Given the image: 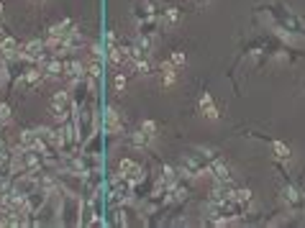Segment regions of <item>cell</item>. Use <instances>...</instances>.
<instances>
[{"instance_id": "1", "label": "cell", "mask_w": 305, "mask_h": 228, "mask_svg": "<svg viewBox=\"0 0 305 228\" xmlns=\"http://www.w3.org/2000/svg\"><path fill=\"white\" fill-rule=\"evenodd\" d=\"M105 131L111 136H118V133H126V126H123V118H121L116 105H108L105 108Z\"/></svg>"}, {"instance_id": "2", "label": "cell", "mask_w": 305, "mask_h": 228, "mask_svg": "<svg viewBox=\"0 0 305 228\" xmlns=\"http://www.w3.org/2000/svg\"><path fill=\"white\" fill-rule=\"evenodd\" d=\"M72 28H77V26H74V21H72V18H64L62 23H54V26L49 28V39H47V47L52 49L57 41H62V39H64V36H67V34L72 31Z\"/></svg>"}, {"instance_id": "3", "label": "cell", "mask_w": 305, "mask_h": 228, "mask_svg": "<svg viewBox=\"0 0 305 228\" xmlns=\"http://www.w3.org/2000/svg\"><path fill=\"white\" fill-rule=\"evenodd\" d=\"M21 59H28V62H44V41L39 39H31L26 44V47L21 49Z\"/></svg>"}, {"instance_id": "4", "label": "cell", "mask_w": 305, "mask_h": 228, "mask_svg": "<svg viewBox=\"0 0 305 228\" xmlns=\"http://www.w3.org/2000/svg\"><path fill=\"white\" fill-rule=\"evenodd\" d=\"M64 77L69 80V85H77L85 80V64L77 62V59H72V62L64 64Z\"/></svg>"}, {"instance_id": "5", "label": "cell", "mask_w": 305, "mask_h": 228, "mask_svg": "<svg viewBox=\"0 0 305 228\" xmlns=\"http://www.w3.org/2000/svg\"><path fill=\"white\" fill-rule=\"evenodd\" d=\"M0 57H5V59H21L18 41L13 39V36H3V39H0Z\"/></svg>"}, {"instance_id": "6", "label": "cell", "mask_w": 305, "mask_h": 228, "mask_svg": "<svg viewBox=\"0 0 305 228\" xmlns=\"http://www.w3.org/2000/svg\"><path fill=\"white\" fill-rule=\"evenodd\" d=\"M41 69H44V77L47 80H59L64 74V64L59 62V59H44Z\"/></svg>"}, {"instance_id": "7", "label": "cell", "mask_w": 305, "mask_h": 228, "mask_svg": "<svg viewBox=\"0 0 305 228\" xmlns=\"http://www.w3.org/2000/svg\"><path fill=\"white\" fill-rule=\"evenodd\" d=\"M210 174L216 177V182H231V172H228V167L223 159L218 157H213L210 159Z\"/></svg>"}, {"instance_id": "8", "label": "cell", "mask_w": 305, "mask_h": 228, "mask_svg": "<svg viewBox=\"0 0 305 228\" xmlns=\"http://www.w3.org/2000/svg\"><path fill=\"white\" fill-rule=\"evenodd\" d=\"M200 111H203V115H205L208 120H218V118H221V111L216 108V103H213L210 93H203V95H200Z\"/></svg>"}, {"instance_id": "9", "label": "cell", "mask_w": 305, "mask_h": 228, "mask_svg": "<svg viewBox=\"0 0 305 228\" xmlns=\"http://www.w3.org/2000/svg\"><path fill=\"white\" fill-rule=\"evenodd\" d=\"M151 139H154V136L146 133L141 126L136 128V131H131V133H128V144H131L133 149H144V146H149V144H151Z\"/></svg>"}, {"instance_id": "10", "label": "cell", "mask_w": 305, "mask_h": 228, "mask_svg": "<svg viewBox=\"0 0 305 228\" xmlns=\"http://www.w3.org/2000/svg\"><path fill=\"white\" fill-rule=\"evenodd\" d=\"M39 141H41V136H39L36 128H26V131L18 133V144H21L23 149H36Z\"/></svg>"}, {"instance_id": "11", "label": "cell", "mask_w": 305, "mask_h": 228, "mask_svg": "<svg viewBox=\"0 0 305 228\" xmlns=\"http://www.w3.org/2000/svg\"><path fill=\"white\" fill-rule=\"evenodd\" d=\"M282 200H287V205L293 208V210L303 208V203H305V200H303V195H300V192H298L295 187H290V185H287V187L282 190Z\"/></svg>"}, {"instance_id": "12", "label": "cell", "mask_w": 305, "mask_h": 228, "mask_svg": "<svg viewBox=\"0 0 305 228\" xmlns=\"http://www.w3.org/2000/svg\"><path fill=\"white\" fill-rule=\"evenodd\" d=\"M62 41H64V49H67V52H74V49H80L82 44H85V39H82V34L77 31V28H72V31H69Z\"/></svg>"}, {"instance_id": "13", "label": "cell", "mask_w": 305, "mask_h": 228, "mask_svg": "<svg viewBox=\"0 0 305 228\" xmlns=\"http://www.w3.org/2000/svg\"><path fill=\"white\" fill-rule=\"evenodd\" d=\"M108 59H111V64L121 67L128 59V52H126V44H121V47H111L108 49Z\"/></svg>"}, {"instance_id": "14", "label": "cell", "mask_w": 305, "mask_h": 228, "mask_svg": "<svg viewBox=\"0 0 305 228\" xmlns=\"http://www.w3.org/2000/svg\"><path fill=\"white\" fill-rule=\"evenodd\" d=\"M272 151H274V157H277L280 162H290L293 159V154H290V146L285 141H272Z\"/></svg>"}, {"instance_id": "15", "label": "cell", "mask_w": 305, "mask_h": 228, "mask_svg": "<svg viewBox=\"0 0 305 228\" xmlns=\"http://www.w3.org/2000/svg\"><path fill=\"white\" fill-rule=\"evenodd\" d=\"M133 69H136V74H151V62H149V57L144 54V57H139V59H133Z\"/></svg>"}, {"instance_id": "16", "label": "cell", "mask_w": 305, "mask_h": 228, "mask_svg": "<svg viewBox=\"0 0 305 228\" xmlns=\"http://www.w3.org/2000/svg\"><path fill=\"white\" fill-rule=\"evenodd\" d=\"M100 74H103V62L93 57L87 64V80H100Z\"/></svg>"}, {"instance_id": "17", "label": "cell", "mask_w": 305, "mask_h": 228, "mask_svg": "<svg viewBox=\"0 0 305 228\" xmlns=\"http://www.w3.org/2000/svg\"><path fill=\"white\" fill-rule=\"evenodd\" d=\"M41 80H44V69H28V72L23 74V82H26L28 87H36Z\"/></svg>"}, {"instance_id": "18", "label": "cell", "mask_w": 305, "mask_h": 228, "mask_svg": "<svg viewBox=\"0 0 305 228\" xmlns=\"http://www.w3.org/2000/svg\"><path fill=\"white\" fill-rule=\"evenodd\" d=\"M162 18H164V23H167V26H175V23L180 21V8H175V5L164 8V10H162Z\"/></svg>"}, {"instance_id": "19", "label": "cell", "mask_w": 305, "mask_h": 228, "mask_svg": "<svg viewBox=\"0 0 305 228\" xmlns=\"http://www.w3.org/2000/svg\"><path fill=\"white\" fill-rule=\"evenodd\" d=\"M170 62H172V64H175L177 69H182V67H185V64H187V54L177 49V52H172V57H170Z\"/></svg>"}, {"instance_id": "20", "label": "cell", "mask_w": 305, "mask_h": 228, "mask_svg": "<svg viewBox=\"0 0 305 228\" xmlns=\"http://www.w3.org/2000/svg\"><path fill=\"white\" fill-rule=\"evenodd\" d=\"M113 90H116V93H123V90H126V74L123 72H118L113 77Z\"/></svg>"}, {"instance_id": "21", "label": "cell", "mask_w": 305, "mask_h": 228, "mask_svg": "<svg viewBox=\"0 0 305 228\" xmlns=\"http://www.w3.org/2000/svg\"><path fill=\"white\" fill-rule=\"evenodd\" d=\"M141 128H144L146 133H151V136H157V131H159V126H157V120H151V118H146V120H141Z\"/></svg>"}, {"instance_id": "22", "label": "cell", "mask_w": 305, "mask_h": 228, "mask_svg": "<svg viewBox=\"0 0 305 228\" xmlns=\"http://www.w3.org/2000/svg\"><path fill=\"white\" fill-rule=\"evenodd\" d=\"M8 120H10V105L0 103V123H8Z\"/></svg>"}, {"instance_id": "23", "label": "cell", "mask_w": 305, "mask_h": 228, "mask_svg": "<svg viewBox=\"0 0 305 228\" xmlns=\"http://www.w3.org/2000/svg\"><path fill=\"white\" fill-rule=\"evenodd\" d=\"M8 77H10V72H8V64H5V57L0 59V82H8Z\"/></svg>"}, {"instance_id": "24", "label": "cell", "mask_w": 305, "mask_h": 228, "mask_svg": "<svg viewBox=\"0 0 305 228\" xmlns=\"http://www.w3.org/2000/svg\"><path fill=\"white\" fill-rule=\"evenodd\" d=\"M90 54H93L95 59H103V54H105V52L100 49V44H90Z\"/></svg>"}, {"instance_id": "25", "label": "cell", "mask_w": 305, "mask_h": 228, "mask_svg": "<svg viewBox=\"0 0 305 228\" xmlns=\"http://www.w3.org/2000/svg\"><path fill=\"white\" fill-rule=\"evenodd\" d=\"M105 41H108V49H111V47H118V39H116V31H108V34H105Z\"/></svg>"}, {"instance_id": "26", "label": "cell", "mask_w": 305, "mask_h": 228, "mask_svg": "<svg viewBox=\"0 0 305 228\" xmlns=\"http://www.w3.org/2000/svg\"><path fill=\"white\" fill-rule=\"evenodd\" d=\"M0 16H3V3H0Z\"/></svg>"}, {"instance_id": "27", "label": "cell", "mask_w": 305, "mask_h": 228, "mask_svg": "<svg viewBox=\"0 0 305 228\" xmlns=\"http://www.w3.org/2000/svg\"><path fill=\"white\" fill-rule=\"evenodd\" d=\"M0 146H3V136H0Z\"/></svg>"}, {"instance_id": "28", "label": "cell", "mask_w": 305, "mask_h": 228, "mask_svg": "<svg viewBox=\"0 0 305 228\" xmlns=\"http://www.w3.org/2000/svg\"><path fill=\"white\" fill-rule=\"evenodd\" d=\"M200 3H208V0H200Z\"/></svg>"}, {"instance_id": "29", "label": "cell", "mask_w": 305, "mask_h": 228, "mask_svg": "<svg viewBox=\"0 0 305 228\" xmlns=\"http://www.w3.org/2000/svg\"><path fill=\"white\" fill-rule=\"evenodd\" d=\"M0 18H3V16H0Z\"/></svg>"}, {"instance_id": "30", "label": "cell", "mask_w": 305, "mask_h": 228, "mask_svg": "<svg viewBox=\"0 0 305 228\" xmlns=\"http://www.w3.org/2000/svg\"><path fill=\"white\" fill-rule=\"evenodd\" d=\"M0 85H3V82H0Z\"/></svg>"}]
</instances>
